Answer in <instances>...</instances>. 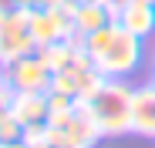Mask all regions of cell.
<instances>
[{"mask_svg": "<svg viewBox=\"0 0 155 148\" xmlns=\"http://www.w3.org/2000/svg\"><path fill=\"white\" fill-rule=\"evenodd\" d=\"M37 51L34 34H31V10L27 7H14L7 14H0V64H10L24 54Z\"/></svg>", "mask_w": 155, "mask_h": 148, "instance_id": "obj_3", "label": "cell"}, {"mask_svg": "<svg viewBox=\"0 0 155 148\" xmlns=\"http://www.w3.org/2000/svg\"><path fill=\"white\" fill-rule=\"evenodd\" d=\"M10 111L24 128L37 125V121H47V91H14Z\"/></svg>", "mask_w": 155, "mask_h": 148, "instance_id": "obj_8", "label": "cell"}, {"mask_svg": "<svg viewBox=\"0 0 155 148\" xmlns=\"http://www.w3.org/2000/svg\"><path fill=\"white\" fill-rule=\"evenodd\" d=\"M78 148H84V145H78Z\"/></svg>", "mask_w": 155, "mask_h": 148, "instance_id": "obj_20", "label": "cell"}, {"mask_svg": "<svg viewBox=\"0 0 155 148\" xmlns=\"http://www.w3.org/2000/svg\"><path fill=\"white\" fill-rule=\"evenodd\" d=\"M0 148H4V145H0Z\"/></svg>", "mask_w": 155, "mask_h": 148, "instance_id": "obj_21", "label": "cell"}, {"mask_svg": "<svg viewBox=\"0 0 155 148\" xmlns=\"http://www.w3.org/2000/svg\"><path fill=\"white\" fill-rule=\"evenodd\" d=\"M0 81H4V64H0Z\"/></svg>", "mask_w": 155, "mask_h": 148, "instance_id": "obj_18", "label": "cell"}, {"mask_svg": "<svg viewBox=\"0 0 155 148\" xmlns=\"http://www.w3.org/2000/svg\"><path fill=\"white\" fill-rule=\"evenodd\" d=\"M115 20L125 31H132L135 37H148L155 31V4H145V0H118L115 7Z\"/></svg>", "mask_w": 155, "mask_h": 148, "instance_id": "obj_6", "label": "cell"}, {"mask_svg": "<svg viewBox=\"0 0 155 148\" xmlns=\"http://www.w3.org/2000/svg\"><path fill=\"white\" fill-rule=\"evenodd\" d=\"M58 4H64V7H74V4H78V0H58Z\"/></svg>", "mask_w": 155, "mask_h": 148, "instance_id": "obj_17", "label": "cell"}, {"mask_svg": "<svg viewBox=\"0 0 155 148\" xmlns=\"http://www.w3.org/2000/svg\"><path fill=\"white\" fill-rule=\"evenodd\" d=\"M132 131L155 138V84L135 88L132 94Z\"/></svg>", "mask_w": 155, "mask_h": 148, "instance_id": "obj_7", "label": "cell"}, {"mask_svg": "<svg viewBox=\"0 0 155 148\" xmlns=\"http://www.w3.org/2000/svg\"><path fill=\"white\" fill-rule=\"evenodd\" d=\"M4 148H31V145H24V138H17V141H7Z\"/></svg>", "mask_w": 155, "mask_h": 148, "instance_id": "obj_16", "label": "cell"}, {"mask_svg": "<svg viewBox=\"0 0 155 148\" xmlns=\"http://www.w3.org/2000/svg\"><path fill=\"white\" fill-rule=\"evenodd\" d=\"M41 148H58V145H41Z\"/></svg>", "mask_w": 155, "mask_h": 148, "instance_id": "obj_19", "label": "cell"}, {"mask_svg": "<svg viewBox=\"0 0 155 148\" xmlns=\"http://www.w3.org/2000/svg\"><path fill=\"white\" fill-rule=\"evenodd\" d=\"M132 94L135 91L121 84V78H105V84L94 91V98L88 101V111L94 118L101 138L132 131Z\"/></svg>", "mask_w": 155, "mask_h": 148, "instance_id": "obj_2", "label": "cell"}, {"mask_svg": "<svg viewBox=\"0 0 155 148\" xmlns=\"http://www.w3.org/2000/svg\"><path fill=\"white\" fill-rule=\"evenodd\" d=\"M20 138H24V145H31V148H41V145H47V121H37V125H27Z\"/></svg>", "mask_w": 155, "mask_h": 148, "instance_id": "obj_11", "label": "cell"}, {"mask_svg": "<svg viewBox=\"0 0 155 148\" xmlns=\"http://www.w3.org/2000/svg\"><path fill=\"white\" fill-rule=\"evenodd\" d=\"M58 0H17V7H27V10H37V7H51Z\"/></svg>", "mask_w": 155, "mask_h": 148, "instance_id": "obj_13", "label": "cell"}, {"mask_svg": "<svg viewBox=\"0 0 155 148\" xmlns=\"http://www.w3.org/2000/svg\"><path fill=\"white\" fill-rule=\"evenodd\" d=\"M152 64H155V61H152Z\"/></svg>", "mask_w": 155, "mask_h": 148, "instance_id": "obj_22", "label": "cell"}, {"mask_svg": "<svg viewBox=\"0 0 155 148\" xmlns=\"http://www.w3.org/2000/svg\"><path fill=\"white\" fill-rule=\"evenodd\" d=\"M17 7V0H0V14H7V10H14Z\"/></svg>", "mask_w": 155, "mask_h": 148, "instance_id": "obj_14", "label": "cell"}, {"mask_svg": "<svg viewBox=\"0 0 155 148\" xmlns=\"http://www.w3.org/2000/svg\"><path fill=\"white\" fill-rule=\"evenodd\" d=\"M88 4H101V7H111V10H115V7H118V0H88Z\"/></svg>", "mask_w": 155, "mask_h": 148, "instance_id": "obj_15", "label": "cell"}, {"mask_svg": "<svg viewBox=\"0 0 155 148\" xmlns=\"http://www.w3.org/2000/svg\"><path fill=\"white\" fill-rule=\"evenodd\" d=\"M10 101H14V88L7 84V78L0 81V111H7L10 108Z\"/></svg>", "mask_w": 155, "mask_h": 148, "instance_id": "obj_12", "label": "cell"}, {"mask_svg": "<svg viewBox=\"0 0 155 148\" xmlns=\"http://www.w3.org/2000/svg\"><path fill=\"white\" fill-rule=\"evenodd\" d=\"M84 54L91 57V67L105 78H128L142 64V37L125 31L118 20L105 24L84 37Z\"/></svg>", "mask_w": 155, "mask_h": 148, "instance_id": "obj_1", "label": "cell"}, {"mask_svg": "<svg viewBox=\"0 0 155 148\" xmlns=\"http://www.w3.org/2000/svg\"><path fill=\"white\" fill-rule=\"evenodd\" d=\"M24 135V125L14 118V111H0V145H7V141H17Z\"/></svg>", "mask_w": 155, "mask_h": 148, "instance_id": "obj_10", "label": "cell"}, {"mask_svg": "<svg viewBox=\"0 0 155 148\" xmlns=\"http://www.w3.org/2000/svg\"><path fill=\"white\" fill-rule=\"evenodd\" d=\"M4 78H7V84H10L14 91H47V88H51V71H47V64L37 57V51L10 61V64L4 67Z\"/></svg>", "mask_w": 155, "mask_h": 148, "instance_id": "obj_5", "label": "cell"}, {"mask_svg": "<svg viewBox=\"0 0 155 148\" xmlns=\"http://www.w3.org/2000/svg\"><path fill=\"white\" fill-rule=\"evenodd\" d=\"M71 10H74V7H64V4H51V7L31 10V34H34V44L44 47V44H54V40H68V37L74 34Z\"/></svg>", "mask_w": 155, "mask_h": 148, "instance_id": "obj_4", "label": "cell"}, {"mask_svg": "<svg viewBox=\"0 0 155 148\" xmlns=\"http://www.w3.org/2000/svg\"><path fill=\"white\" fill-rule=\"evenodd\" d=\"M115 20V10L111 7H101V4H88V0H78L74 10H71V24H74V31L78 34H91L98 27H105V24Z\"/></svg>", "mask_w": 155, "mask_h": 148, "instance_id": "obj_9", "label": "cell"}]
</instances>
